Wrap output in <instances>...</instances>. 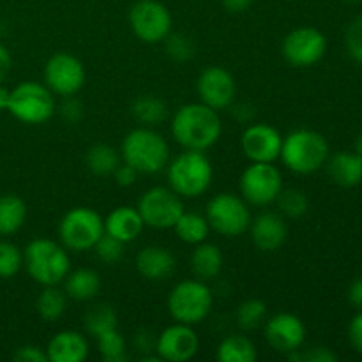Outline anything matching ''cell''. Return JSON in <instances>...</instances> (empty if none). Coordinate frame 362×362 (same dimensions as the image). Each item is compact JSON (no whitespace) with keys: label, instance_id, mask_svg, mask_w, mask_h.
Segmentation results:
<instances>
[{"label":"cell","instance_id":"5bb4252c","mask_svg":"<svg viewBox=\"0 0 362 362\" xmlns=\"http://www.w3.org/2000/svg\"><path fill=\"white\" fill-rule=\"evenodd\" d=\"M45 85L60 98H71L85 85V67L67 52L53 53L45 66Z\"/></svg>","mask_w":362,"mask_h":362},{"label":"cell","instance_id":"7c38bea8","mask_svg":"<svg viewBox=\"0 0 362 362\" xmlns=\"http://www.w3.org/2000/svg\"><path fill=\"white\" fill-rule=\"evenodd\" d=\"M129 25L140 41L156 45L163 42L172 32V14L158 0H138L129 11Z\"/></svg>","mask_w":362,"mask_h":362},{"label":"cell","instance_id":"3957f363","mask_svg":"<svg viewBox=\"0 0 362 362\" xmlns=\"http://www.w3.org/2000/svg\"><path fill=\"white\" fill-rule=\"evenodd\" d=\"M279 159L292 172L308 175L320 170L329 159L325 136L313 129H296L283 138Z\"/></svg>","mask_w":362,"mask_h":362},{"label":"cell","instance_id":"816d5d0a","mask_svg":"<svg viewBox=\"0 0 362 362\" xmlns=\"http://www.w3.org/2000/svg\"><path fill=\"white\" fill-rule=\"evenodd\" d=\"M343 2H346V4H359V2H362V0H343Z\"/></svg>","mask_w":362,"mask_h":362},{"label":"cell","instance_id":"bcb514c9","mask_svg":"<svg viewBox=\"0 0 362 362\" xmlns=\"http://www.w3.org/2000/svg\"><path fill=\"white\" fill-rule=\"evenodd\" d=\"M349 300L354 304V306L362 310V276H361V278H357L356 281L350 285Z\"/></svg>","mask_w":362,"mask_h":362},{"label":"cell","instance_id":"277c9868","mask_svg":"<svg viewBox=\"0 0 362 362\" xmlns=\"http://www.w3.org/2000/svg\"><path fill=\"white\" fill-rule=\"evenodd\" d=\"M28 276L41 286L59 285L71 271V260L62 244L52 239H34L23 253Z\"/></svg>","mask_w":362,"mask_h":362},{"label":"cell","instance_id":"e0dca14e","mask_svg":"<svg viewBox=\"0 0 362 362\" xmlns=\"http://www.w3.org/2000/svg\"><path fill=\"white\" fill-rule=\"evenodd\" d=\"M283 136L274 126L250 124L240 136V147L251 163H274L281 154Z\"/></svg>","mask_w":362,"mask_h":362},{"label":"cell","instance_id":"83f0119b","mask_svg":"<svg viewBox=\"0 0 362 362\" xmlns=\"http://www.w3.org/2000/svg\"><path fill=\"white\" fill-rule=\"evenodd\" d=\"M173 230H175V235L182 243L197 246V244L207 240L211 226H209L207 218L204 214L184 211L180 218L175 221V225H173Z\"/></svg>","mask_w":362,"mask_h":362},{"label":"cell","instance_id":"484cf974","mask_svg":"<svg viewBox=\"0 0 362 362\" xmlns=\"http://www.w3.org/2000/svg\"><path fill=\"white\" fill-rule=\"evenodd\" d=\"M27 219V205L16 194L0 197V237L16 233Z\"/></svg>","mask_w":362,"mask_h":362},{"label":"cell","instance_id":"7a4b0ae2","mask_svg":"<svg viewBox=\"0 0 362 362\" xmlns=\"http://www.w3.org/2000/svg\"><path fill=\"white\" fill-rule=\"evenodd\" d=\"M120 158L138 173H159L168 165L170 148L158 131L141 126L124 136Z\"/></svg>","mask_w":362,"mask_h":362},{"label":"cell","instance_id":"7402d4cb","mask_svg":"<svg viewBox=\"0 0 362 362\" xmlns=\"http://www.w3.org/2000/svg\"><path fill=\"white\" fill-rule=\"evenodd\" d=\"M145 223L134 207H117L105 218V233L115 237L120 243H133L144 232Z\"/></svg>","mask_w":362,"mask_h":362},{"label":"cell","instance_id":"f907efd6","mask_svg":"<svg viewBox=\"0 0 362 362\" xmlns=\"http://www.w3.org/2000/svg\"><path fill=\"white\" fill-rule=\"evenodd\" d=\"M354 152H356L357 156H361V158H362V134L359 138H357L356 144H354Z\"/></svg>","mask_w":362,"mask_h":362},{"label":"cell","instance_id":"f546056e","mask_svg":"<svg viewBox=\"0 0 362 362\" xmlns=\"http://www.w3.org/2000/svg\"><path fill=\"white\" fill-rule=\"evenodd\" d=\"M85 163H87V168L90 170L94 175L106 177L113 175L115 168L120 165V156L119 152L113 147H110V145L95 144L87 151Z\"/></svg>","mask_w":362,"mask_h":362},{"label":"cell","instance_id":"8992f818","mask_svg":"<svg viewBox=\"0 0 362 362\" xmlns=\"http://www.w3.org/2000/svg\"><path fill=\"white\" fill-rule=\"evenodd\" d=\"M214 304L211 288L202 279H186L172 288L168 296V311L179 324L197 325L209 317Z\"/></svg>","mask_w":362,"mask_h":362},{"label":"cell","instance_id":"e575fe53","mask_svg":"<svg viewBox=\"0 0 362 362\" xmlns=\"http://www.w3.org/2000/svg\"><path fill=\"white\" fill-rule=\"evenodd\" d=\"M265 315H267V306L264 300L247 299L237 310V324L243 331H253L264 324Z\"/></svg>","mask_w":362,"mask_h":362},{"label":"cell","instance_id":"d6a6232c","mask_svg":"<svg viewBox=\"0 0 362 362\" xmlns=\"http://www.w3.org/2000/svg\"><path fill=\"white\" fill-rule=\"evenodd\" d=\"M276 204H278L279 212H281L285 218L290 219H299L310 209V200H308L306 194L300 189L296 187H288V189H281V193L276 198Z\"/></svg>","mask_w":362,"mask_h":362},{"label":"cell","instance_id":"681fc988","mask_svg":"<svg viewBox=\"0 0 362 362\" xmlns=\"http://www.w3.org/2000/svg\"><path fill=\"white\" fill-rule=\"evenodd\" d=\"M9 98H11V90L0 83V112H4V110L7 112V106H9Z\"/></svg>","mask_w":362,"mask_h":362},{"label":"cell","instance_id":"d590c367","mask_svg":"<svg viewBox=\"0 0 362 362\" xmlns=\"http://www.w3.org/2000/svg\"><path fill=\"white\" fill-rule=\"evenodd\" d=\"M23 265V253L16 244L0 240V279H9L20 272Z\"/></svg>","mask_w":362,"mask_h":362},{"label":"cell","instance_id":"8fae6325","mask_svg":"<svg viewBox=\"0 0 362 362\" xmlns=\"http://www.w3.org/2000/svg\"><path fill=\"white\" fill-rule=\"evenodd\" d=\"M138 212L145 226L156 230L173 228L177 219L184 212L182 198L172 187L156 186L145 191L138 200Z\"/></svg>","mask_w":362,"mask_h":362},{"label":"cell","instance_id":"4fadbf2b","mask_svg":"<svg viewBox=\"0 0 362 362\" xmlns=\"http://www.w3.org/2000/svg\"><path fill=\"white\" fill-rule=\"evenodd\" d=\"M327 49V39L318 28L299 27L285 35L281 53L293 67H311L320 62Z\"/></svg>","mask_w":362,"mask_h":362},{"label":"cell","instance_id":"f6af8a7d","mask_svg":"<svg viewBox=\"0 0 362 362\" xmlns=\"http://www.w3.org/2000/svg\"><path fill=\"white\" fill-rule=\"evenodd\" d=\"M11 67H13V57L6 46L0 45V83L9 76Z\"/></svg>","mask_w":362,"mask_h":362},{"label":"cell","instance_id":"52a82bcc","mask_svg":"<svg viewBox=\"0 0 362 362\" xmlns=\"http://www.w3.org/2000/svg\"><path fill=\"white\" fill-rule=\"evenodd\" d=\"M55 108L53 92L46 85L39 81H23L11 90L7 112L20 122L39 126L52 119Z\"/></svg>","mask_w":362,"mask_h":362},{"label":"cell","instance_id":"4dcf8cb0","mask_svg":"<svg viewBox=\"0 0 362 362\" xmlns=\"http://www.w3.org/2000/svg\"><path fill=\"white\" fill-rule=\"evenodd\" d=\"M67 308V296L64 290L57 288V285L45 286L35 300V310L39 317L46 322H55L66 313Z\"/></svg>","mask_w":362,"mask_h":362},{"label":"cell","instance_id":"cb8c5ba5","mask_svg":"<svg viewBox=\"0 0 362 362\" xmlns=\"http://www.w3.org/2000/svg\"><path fill=\"white\" fill-rule=\"evenodd\" d=\"M223 264H225V258H223L221 250L207 240L197 244L189 258L191 272L202 281H209L219 276V272L223 271Z\"/></svg>","mask_w":362,"mask_h":362},{"label":"cell","instance_id":"5b68a950","mask_svg":"<svg viewBox=\"0 0 362 362\" xmlns=\"http://www.w3.org/2000/svg\"><path fill=\"white\" fill-rule=\"evenodd\" d=\"M168 184L180 198L202 197L211 187L214 170L200 151H184L168 163Z\"/></svg>","mask_w":362,"mask_h":362},{"label":"cell","instance_id":"1f68e13d","mask_svg":"<svg viewBox=\"0 0 362 362\" xmlns=\"http://www.w3.org/2000/svg\"><path fill=\"white\" fill-rule=\"evenodd\" d=\"M85 329L94 338L101 336L103 332L117 329V313L110 304H95L85 313Z\"/></svg>","mask_w":362,"mask_h":362},{"label":"cell","instance_id":"c3c4849f","mask_svg":"<svg viewBox=\"0 0 362 362\" xmlns=\"http://www.w3.org/2000/svg\"><path fill=\"white\" fill-rule=\"evenodd\" d=\"M134 343H136L138 349H141L144 352H151V350L156 346L154 339H152L148 334H145V332H140V334H136V339H134Z\"/></svg>","mask_w":362,"mask_h":362},{"label":"cell","instance_id":"7dc6e473","mask_svg":"<svg viewBox=\"0 0 362 362\" xmlns=\"http://www.w3.org/2000/svg\"><path fill=\"white\" fill-rule=\"evenodd\" d=\"M221 4L230 13H243V11L250 9L253 0H221Z\"/></svg>","mask_w":362,"mask_h":362},{"label":"cell","instance_id":"ac0fdd59","mask_svg":"<svg viewBox=\"0 0 362 362\" xmlns=\"http://www.w3.org/2000/svg\"><path fill=\"white\" fill-rule=\"evenodd\" d=\"M265 339L272 350L288 356L304 345L306 327L297 315L278 313L265 324Z\"/></svg>","mask_w":362,"mask_h":362},{"label":"cell","instance_id":"d4e9b609","mask_svg":"<svg viewBox=\"0 0 362 362\" xmlns=\"http://www.w3.org/2000/svg\"><path fill=\"white\" fill-rule=\"evenodd\" d=\"M64 292L73 300H90L101 290V278L92 269H78L64 279Z\"/></svg>","mask_w":362,"mask_h":362},{"label":"cell","instance_id":"8d00e7d4","mask_svg":"<svg viewBox=\"0 0 362 362\" xmlns=\"http://www.w3.org/2000/svg\"><path fill=\"white\" fill-rule=\"evenodd\" d=\"M163 42H165L166 53H168L173 60H177V62H187V60L193 59V55L197 53L194 52L193 41L184 34H172V32H170Z\"/></svg>","mask_w":362,"mask_h":362},{"label":"cell","instance_id":"4316f807","mask_svg":"<svg viewBox=\"0 0 362 362\" xmlns=\"http://www.w3.org/2000/svg\"><path fill=\"white\" fill-rule=\"evenodd\" d=\"M257 357L258 352L255 343L243 334L228 336L216 350V359L219 362H255Z\"/></svg>","mask_w":362,"mask_h":362},{"label":"cell","instance_id":"74e56055","mask_svg":"<svg viewBox=\"0 0 362 362\" xmlns=\"http://www.w3.org/2000/svg\"><path fill=\"white\" fill-rule=\"evenodd\" d=\"M94 250L101 262H105V264H117L124 255V243H120L115 237L108 235V233H103L101 239L95 243Z\"/></svg>","mask_w":362,"mask_h":362},{"label":"cell","instance_id":"2e32d148","mask_svg":"<svg viewBox=\"0 0 362 362\" xmlns=\"http://www.w3.org/2000/svg\"><path fill=\"white\" fill-rule=\"evenodd\" d=\"M200 349V338L194 332L193 325L179 324L166 327L156 339V354L161 361L187 362L193 359Z\"/></svg>","mask_w":362,"mask_h":362},{"label":"cell","instance_id":"9a60e30c","mask_svg":"<svg viewBox=\"0 0 362 362\" xmlns=\"http://www.w3.org/2000/svg\"><path fill=\"white\" fill-rule=\"evenodd\" d=\"M197 90L200 95V103L216 112H223L235 101L237 85L228 69L211 66L202 71V74L198 76Z\"/></svg>","mask_w":362,"mask_h":362},{"label":"cell","instance_id":"f1b7e54d","mask_svg":"<svg viewBox=\"0 0 362 362\" xmlns=\"http://www.w3.org/2000/svg\"><path fill=\"white\" fill-rule=\"evenodd\" d=\"M131 113L141 126H159L168 117V106L156 95H141L131 105Z\"/></svg>","mask_w":362,"mask_h":362},{"label":"cell","instance_id":"ee69618b","mask_svg":"<svg viewBox=\"0 0 362 362\" xmlns=\"http://www.w3.org/2000/svg\"><path fill=\"white\" fill-rule=\"evenodd\" d=\"M349 339L350 345L354 346V350L362 354V313L356 315V317L352 318V322H350Z\"/></svg>","mask_w":362,"mask_h":362},{"label":"cell","instance_id":"ba28073f","mask_svg":"<svg viewBox=\"0 0 362 362\" xmlns=\"http://www.w3.org/2000/svg\"><path fill=\"white\" fill-rule=\"evenodd\" d=\"M103 233H105V219L90 207H74L60 219V244L74 253L94 250Z\"/></svg>","mask_w":362,"mask_h":362},{"label":"cell","instance_id":"603a6c76","mask_svg":"<svg viewBox=\"0 0 362 362\" xmlns=\"http://www.w3.org/2000/svg\"><path fill=\"white\" fill-rule=\"evenodd\" d=\"M327 172L332 182L341 187H354L362 180V158L356 152H338L327 159Z\"/></svg>","mask_w":362,"mask_h":362},{"label":"cell","instance_id":"d6986e66","mask_svg":"<svg viewBox=\"0 0 362 362\" xmlns=\"http://www.w3.org/2000/svg\"><path fill=\"white\" fill-rule=\"evenodd\" d=\"M250 232L255 246L265 253L279 250L288 235L285 219L278 212H262L260 216L251 219Z\"/></svg>","mask_w":362,"mask_h":362},{"label":"cell","instance_id":"30bf717a","mask_svg":"<svg viewBox=\"0 0 362 362\" xmlns=\"http://www.w3.org/2000/svg\"><path fill=\"white\" fill-rule=\"evenodd\" d=\"M283 189V175L274 163H251L240 175V193L250 205L274 204Z\"/></svg>","mask_w":362,"mask_h":362},{"label":"cell","instance_id":"60d3db41","mask_svg":"<svg viewBox=\"0 0 362 362\" xmlns=\"http://www.w3.org/2000/svg\"><path fill=\"white\" fill-rule=\"evenodd\" d=\"M66 101L62 103V106H60V115L64 117V120L66 122H78V120L81 119V115H83V106H81L80 101H76V99L71 95V98H64Z\"/></svg>","mask_w":362,"mask_h":362},{"label":"cell","instance_id":"836d02e7","mask_svg":"<svg viewBox=\"0 0 362 362\" xmlns=\"http://www.w3.org/2000/svg\"><path fill=\"white\" fill-rule=\"evenodd\" d=\"M95 339H98L99 356L105 362H122L127 357L124 336L117 329L103 332Z\"/></svg>","mask_w":362,"mask_h":362},{"label":"cell","instance_id":"ffe728a7","mask_svg":"<svg viewBox=\"0 0 362 362\" xmlns=\"http://www.w3.org/2000/svg\"><path fill=\"white\" fill-rule=\"evenodd\" d=\"M49 362H83L88 357V341L78 331H60L46 346Z\"/></svg>","mask_w":362,"mask_h":362},{"label":"cell","instance_id":"7bdbcfd3","mask_svg":"<svg viewBox=\"0 0 362 362\" xmlns=\"http://www.w3.org/2000/svg\"><path fill=\"white\" fill-rule=\"evenodd\" d=\"M336 359H338V356L331 352L327 346H315L310 352L300 354V361L306 362H334Z\"/></svg>","mask_w":362,"mask_h":362},{"label":"cell","instance_id":"44dd1931","mask_svg":"<svg viewBox=\"0 0 362 362\" xmlns=\"http://www.w3.org/2000/svg\"><path fill=\"white\" fill-rule=\"evenodd\" d=\"M136 269L148 281H165L175 272V257L163 246H147L138 253Z\"/></svg>","mask_w":362,"mask_h":362},{"label":"cell","instance_id":"f35d334b","mask_svg":"<svg viewBox=\"0 0 362 362\" xmlns=\"http://www.w3.org/2000/svg\"><path fill=\"white\" fill-rule=\"evenodd\" d=\"M346 49L352 55V59H356L357 62H362V16L356 18L352 23L346 28L345 35Z\"/></svg>","mask_w":362,"mask_h":362},{"label":"cell","instance_id":"b9f144b4","mask_svg":"<svg viewBox=\"0 0 362 362\" xmlns=\"http://www.w3.org/2000/svg\"><path fill=\"white\" fill-rule=\"evenodd\" d=\"M113 177H115V182L119 184L120 187H129L136 182L138 172L131 165L120 161V165L117 166L115 172H113Z\"/></svg>","mask_w":362,"mask_h":362},{"label":"cell","instance_id":"ab89813d","mask_svg":"<svg viewBox=\"0 0 362 362\" xmlns=\"http://www.w3.org/2000/svg\"><path fill=\"white\" fill-rule=\"evenodd\" d=\"M13 359L16 362H49L48 356H46V350H41L39 346L34 345L20 346L13 354Z\"/></svg>","mask_w":362,"mask_h":362},{"label":"cell","instance_id":"9c48e42d","mask_svg":"<svg viewBox=\"0 0 362 362\" xmlns=\"http://www.w3.org/2000/svg\"><path fill=\"white\" fill-rule=\"evenodd\" d=\"M211 230L225 237H239L250 230V204L233 193H219L209 200L205 209Z\"/></svg>","mask_w":362,"mask_h":362},{"label":"cell","instance_id":"6da1fadb","mask_svg":"<svg viewBox=\"0 0 362 362\" xmlns=\"http://www.w3.org/2000/svg\"><path fill=\"white\" fill-rule=\"evenodd\" d=\"M170 129L182 148L205 152L221 136L223 122L219 112L204 103H187L173 113Z\"/></svg>","mask_w":362,"mask_h":362}]
</instances>
